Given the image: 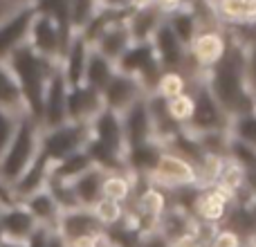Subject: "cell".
Listing matches in <instances>:
<instances>
[{"instance_id": "1", "label": "cell", "mask_w": 256, "mask_h": 247, "mask_svg": "<svg viewBox=\"0 0 256 247\" xmlns=\"http://www.w3.org/2000/svg\"><path fill=\"white\" fill-rule=\"evenodd\" d=\"M202 81L227 120L254 110V97L248 86V40L227 36L225 54L212 70L202 72Z\"/></svg>"}, {"instance_id": "2", "label": "cell", "mask_w": 256, "mask_h": 247, "mask_svg": "<svg viewBox=\"0 0 256 247\" xmlns=\"http://www.w3.org/2000/svg\"><path fill=\"white\" fill-rule=\"evenodd\" d=\"M7 66L18 81V88H20L27 115L40 124L43 94H45V88H48L50 79H52V74L56 72L58 63L48 61V58L38 56L30 45H22V48H18L16 52L9 56Z\"/></svg>"}, {"instance_id": "3", "label": "cell", "mask_w": 256, "mask_h": 247, "mask_svg": "<svg viewBox=\"0 0 256 247\" xmlns=\"http://www.w3.org/2000/svg\"><path fill=\"white\" fill-rule=\"evenodd\" d=\"M40 135H43V126L36 120H32L30 115H22L12 144L0 158V182L9 191L36 160L40 150Z\"/></svg>"}, {"instance_id": "4", "label": "cell", "mask_w": 256, "mask_h": 247, "mask_svg": "<svg viewBox=\"0 0 256 247\" xmlns=\"http://www.w3.org/2000/svg\"><path fill=\"white\" fill-rule=\"evenodd\" d=\"M189 88H191V94H194V115H191V122L182 128V132L196 137V135H204V132L227 130L230 120L220 110V106L214 102L212 92L207 90V86L202 81V74L191 76Z\"/></svg>"}, {"instance_id": "5", "label": "cell", "mask_w": 256, "mask_h": 247, "mask_svg": "<svg viewBox=\"0 0 256 247\" xmlns=\"http://www.w3.org/2000/svg\"><path fill=\"white\" fill-rule=\"evenodd\" d=\"M88 142H90L88 126L66 122L63 126L43 130V135H40V153L48 158L50 164H56L61 160L70 158V155L84 150Z\"/></svg>"}, {"instance_id": "6", "label": "cell", "mask_w": 256, "mask_h": 247, "mask_svg": "<svg viewBox=\"0 0 256 247\" xmlns=\"http://www.w3.org/2000/svg\"><path fill=\"white\" fill-rule=\"evenodd\" d=\"M146 182L160 186V189L166 191V194H173V191H180V189L198 186V173H196V166L189 160H184L182 155L164 148L158 166H155V171L150 173Z\"/></svg>"}, {"instance_id": "7", "label": "cell", "mask_w": 256, "mask_h": 247, "mask_svg": "<svg viewBox=\"0 0 256 247\" xmlns=\"http://www.w3.org/2000/svg\"><path fill=\"white\" fill-rule=\"evenodd\" d=\"M234 204H236L234 196L227 194L218 184H214L198 191V196L194 200V207H191V216L202 227L216 230V227H222V222L227 220Z\"/></svg>"}, {"instance_id": "8", "label": "cell", "mask_w": 256, "mask_h": 247, "mask_svg": "<svg viewBox=\"0 0 256 247\" xmlns=\"http://www.w3.org/2000/svg\"><path fill=\"white\" fill-rule=\"evenodd\" d=\"M117 72H124L130 74L140 81L146 88V92H153L155 84H158L160 74H162V68H160L155 52L150 48V43H140V45H130L126 50V54L115 63Z\"/></svg>"}, {"instance_id": "9", "label": "cell", "mask_w": 256, "mask_h": 247, "mask_svg": "<svg viewBox=\"0 0 256 247\" xmlns=\"http://www.w3.org/2000/svg\"><path fill=\"white\" fill-rule=\"evenodd\" d=\"M27 45H30L38 56L48 58V61H52V63H61L63 54H66V43H63V36H61V32H58L56 22L50 16L38 14V12H36L34 20H32Z\"/></svg>"}, {"instance_id": "10", "label": "cell", "mask_w": 256, "mask_h": 247, "mask_svg": "<svg viewBox=\"0 0 256 247\" xmlns=\"http://www.w3.org/2000/svg\"><path fill=\"white\" fill-rule=\"evenodd\" d=\"M227 50V34L222 30H200L196 38L191 40L189 50V63H194L196 74L212 70L218 61L222 58Z\"/></svg>"}, {"instance_id": "11", "label": "cell", "mask_w": 256, "mask_h": 247, "mask_svg": "<svg viewBox=\"0 0 256 247\" xmlns=\"http://www.w3.org/2000/svg\"><path fill=\"white\" fill-rule=\"evenodd\" d=\"M150 48H153L162 72H184L186 74L189 54H186L184 45L178 40V36L171 32V27L166 25V18H164V22L158 27V32L150 38Z\"/></svg>"}, {"instance_id": "12", "label": "cell", "mask_w": 256, "mask_h": 247, "mask_svg": "<svg viewBox=\"0 0 256 247\" xmlns=\"http://www.w3.org/2000/svg\"><path fill=\"white\" fill-rule=\"evenodd\" d=\"M146 88L130 74H124V72H115L108 86L102 90V99H104V108L115 115H124L128 108L137 102V99L146 97Z\"/></svg>"}, {"instance_id": "13", "label": "cell", "mask_w": 256, "mask_h": 247, "mask_svg": "<svg viewBox=\"0 0 256 247\" xmlns=\"http://www.w3.org/2000/svg\"><path fill=\"white\" fill-rule=\"evenodd\" d=\"M34 16H36L34 4H25L14 16H9L4 22H0V63H7L9 56L18 48L27 45Z\"/></svg>"}, {"instance_id": "14", "label": "cell", "mask_w": 256, "mask_h": 247, "mask_svg": "<svg viewBox=\"0 0 256 247\" xmlns=\"http://www.w3.org/2000/svg\"><path fill=\"white\" fill-rule=\"evenodd\" d=\"M120 120H122V130H124V140H126V150L132 148V146H140L155 140V124H153V117H150L146 97L137 99Z\"/></svg>"}, {"instance_id": "15", "label": "cell", "mask_w": 256, "mask_h": 247, "mask_svg": "<svg viewBox=\"0 0 256 247\" xmlns=\"http://www.w3.org/2000/svg\"><path fill=\"white\" fill-rule=\"evenodd\" d=\"M68 90L70 88H68L66 79H63L61 66H58L43 94V112H40V126H43V130L63 126L68 122V110H66Z\"/></svg>"}, {"instance_id": "16", "label": "cell", "mask_w": 256, "mask_h": 247, "mask_svg": "<svg viewBox=\"0 0 256 247\" xmlns=\"http://www.w3.org/2000/svg\"><path fill=\"white\" fill-rule=\"evenodd\" d=\"M56 234L63 236L68 245L74 243L81 238H94V236L104 234V227L99 225V220L94 218V214L90 209H70V212H63L58 218L56 225Z\"/></svg>"}, {"instance_id": "17", "label": "cell", "mask_w": 256, "mask_h": 247, "mask_svg": "<svg viewBox=\"0 0 256 247\" xmlns=\"http://www.w3.org/2000/svg\"><path fill=\"white\" fill-rule=\"evenodd\" d=\"M68 122L81 124V126H90V122L104 110V99L102 92L88 88V86H76V88L68 90Z\"/></svg>"}, {"instance_id": "18", "label": "cell", "mask_w": 256, "mask_h": 247, "mask_svg": "<svg viewBox=\"0 0 256 247\" xmlns=\"http://www.w3.org/2000/svg\"><path fill=\"white\" fill-rule=\"evenodd\" d=\"M130 45H132V40H130V34H128L126 14H124V16L112 18V20L104 27L102 34L94 38L92 50L102 54L104 58H108L110 63H117L126 54V50L130 48Z\"/></svg>"}, {"instance_id": "19", "label": "cell", "mask_w": 256, "mask_h": 247, "mask_svg": "<svg viewBox=\"0 0 256 247\" xmlns=\"http://www.w3.org/2000/svg\"><path fill=\"white\" fill-rule=\"evenodd\" d=\"M36 230H38V222L34 220V216L27 212L22 202L0 207V232H2V240L25 243Z\"/></svg>"}, {"instance_id": "20", "label": "cell", "mask_w": 256, "mask_h": 247, "mask_svg": "<svg viewBox=\"0 0 256 247\" xmlns=\"http://www.w3.org/2000/svg\"><path fill=\"white\" fill-rule=\"evenodd\" d=\"M88 130H90V140L99 142V144H104L106 148H110L112 153H117V155L124 158L126 140H124V130H122L120 115H115V112H110V110L104 108V110L90 122Z\"/></svg>"}, {"instance_id": "21", "label": "cell", "mask_w": 256, "mask_h": 247, "mask_svg": "<svg viewBox=\"0 0 256 247\" xmlns=\"http://www.w3.org/2000/svg\"><path fill=\"white\" fill-rule=\"evenodd\" d=\"M162 153H164V144L158 140L132 146V148H128L124 153V166L137 180H148V176L155 171Z\"/></svg>"}, {"instance_id": "22", "label": "cell", "mask_w": 256, "mask_h": 247, "mask_svg": "<svg viewBox=\"0 0 256 247\" xmlns=\"http://www.w3.org/2000/svg\"><path fill=\"white\" fill-rule=\"evenodd\" d=\"M90 45L86 43L81 36H74L68 45L66 54L61 58V72L63 79H66L68 88H76V86H84V74H86V66H88V56H90Z\"/></svg>"}, {"instance_id": "23", "label": "cell", "mask_w": 256, "mask_h": 247, "mask_svg": "<svg viewBox=\"0 0 256 247\" xmlns=\"http://www.w3.org/2000/svg\"><path fill=\"white\" fill-rule=\"evenodd\" d=\"M155 230H158L160 234L166 238V243L171 245V243H176V240L184 238V236H189V234H198V232L202 230V225H200L189 212L171 204V207L164 212V216L158 220Z\"/></svg>"}, {"instance_id": "24", "label": "cell", "mask_w": 256, "mask_h": 247, "mask_svg": "<svg viewBox=\"0 0 256 247\" xmlns=\"http://www.w3.org/2000/svg\"><path fill=\"white\" fill-rule=\"evenodd\" d=\"M164 14L160 12L155 4L144 9H135V12H128L126 14V27H128V34H130L132 45H140V43H150L153 34L158 32V27L164 22Z\"/></svg>"}, {"instance_id": "25", "label": "cell", "mask_w": 256, "mask_h": 247, "mask_svg": "<svg viewBox=\"0 0 256 247\" xmlns=\"http://www.w3.org/2000/svg\"><path fill=\"white\" fill-rule=\"evenodd\" d=\"M50 166H52V164H50L48 158H45V155L38 150V155H36V160L32 162V166L27 168V171L18 178L16 184L12 186L14 200H16V202H20V200H25L27 196H32V194H36V191L45 189V186H48V180H50Z\"/></svg>"}, {"instance_id": "26", "label": "cell", "mask_w": 256, "mask_h": 247, "mask_svg": "<svg viewBox=\"0 0 256 247\" xmlns=\"http://www.w3.org/2000/svg\"><path fill=\"white\" fill-rule=\"evenodd\" d=\"M104 178H106V171L92 166V168H88L86 173H81L76 180L70 182L72 194H74L76 204H79L81 209H92L94 204L104 198V194H102Z\"/></svg>"}, {"instance_id": "27", "label": "cell", "mask_w": 256, "mask_h": 247, "mask_svg": "<svg viewBox=\"0 0 256 247\" xmlns=\"http://www.w3.org/2000/svg\"><path fill=\"white\" fill-rule=\"evenodd\" d=\"M25 204V209L34 216V220L38 222V227H48V230H56L58 218H61V209H58L56 200L52 198L48 189H40L36 194L27 196L25 200H20Z\"/></svg>"}, {"instance_id": "28", "label": "cell", "mask_w": 256, "mask_h": 247, "mask_svg": "<svg viewBox=\"0 0 256 247\" xmlns=\"http://www.w3.org/2000/svg\"><path fill=\"white\" fill-rule=\"evenodd\" d=\"M137 184H140V180L135 176H130L128 171H112L106 173V178H104L102 194L104 198L115 200V202L128 207V202L132 200V196L137 191Z\"/></svg>"}, {"instance_id": "29", "label": "cell", "mask_w": 256, "mask_h": 247, "mask_svg": "<svg viewBox=\"0 0 256 247\" xmlns=\"http://www.w3.org/2000/svg\"><path fill=\"white\" fill-rule=\"evenodd\" d=\"M0 108L14 112V115H18V117L27 115V108H25V102H22L18 81H16V76H14V72L9 70L7 63H0Z\"/></svg>"}, {"instance_id": "30", "label": "cell", "mask_w": 256, "mask_h": 247, "mask_svg": "<svg viewBox=\"0 0 256 247\" xmlns=\"http://www.w3.org/2000/svg\"><path fill=\"white\" fill-rule=\"evenodd\" d=\"M115 72H117L115 63H110L108 58H104L99 52L90 50L88 66H86V74H84V86H88V88L102 92V90L108 86V81L115 76Z\"/></svg>"}, {"instance_id": "31", "label": "cell", "mask_w": 256, "mask_h": 247, "mask_svg": "<svg viewBox=\"0 0 256 247\" xmlns=\"http://www.w3.org/2000/svg\"><path fill=\"white\" fill-rule=\"evenodd\" d=\"M92 166L94 164H92V160H90V155L86 153V150H79V153H74V155H70V158L61 160V162L52 164V166H50V178L70 184L72 180H76L81 173H86Z\"/></svg>"}, {"instance_id": "32", "label": "cell", "mask_w": 256, "mask_h": 247, "mask_svg": "<svg viewBox=\"0 0 256 247\" xmlns=\"http://www.w3.org/2000/svg\"><path fill=\"white\" fill-rule=\"evenodd\" d=\"M102 12L99 0H70V30L72 36H81L84 30Z\"/></svg>"}, {"instance_id": "33", "label": "cell", "mask_w": 256, "mask_h": 247, "mask_svg": "<svg viewBox=\"0 0 256 247\" xmlns=\"http://www.w3.org/2000/svg\"><path fill=\"white\" fill-rule=\"evenodd\" d=\"M166 25L171 27V32L178 36V40H180L186 50H189L191 40L196 38V34L200 32V27H198V22H196L194 14H191L184 4H182V9H178L176 14L166 16Z\"/></svg>"}, {"instance_id": "34", "label": "cell", "mask_w": 256, "mask_h": 247, "mask_svg": "<svg viewBox=\"0 0 256 247\" xmlns=\"http://www.w3.org/2000/svg\"><path fill=\"white\" fill-rule=\"evenodd\" d=\"M189 86H191V76L184 74V72H162L153 88V94H158L160 99L168 102V99L186 92Z\"/></svg>"}, {"instance_id": "35", "label": "cell", "mask_w": 256, "mask_h": 247, "mask_svg": "<svg viewBox=\"0 0 256 247\" xmlns=\"http://www.w3.org/2000/svg\"><path fill=\"white\" fill-rule=\"evenodd\" d=\"M164 106H166V117L171 120V124L182 130L191 122V115H194V94H191V88L186 92L164 102Z\"/></svg>"}, {"instance_id": "36", "label": "cell", "mask_w": 256, "mask_h": 247, "mask_svg": "<svg viewBox=\"0 0 256 247\" xmlns=\"http://www.w3.org/2000/svg\"><path fill=\"white\" fill-rule=\"evenodd\" d=\"M90 212L94 214V218L99 220V225L106 230H112V227L122 225L126 218V204H120L115 200H108V198H102L97 204H94Z\"/></svg>"}, {"instance_id": "37", "label": "cell", "mask_w": 256, "mask_h": 247, "mask_svg": "<svg viewBox=\"0 0 256 247\" xmlns=\"http://www.w3.org/2000/svg\"><path fill=\"white\" fill-rule=\"evenodd\" d=\"M227 135L256 148V110L243 112L227 124Z\"/></svg>"}, {"instance_id": "38", "label": "cell", "mask_w": 256, "mask_h": 247, "mask_svg": "<svg viewBox=\"0 0 256 247\" xmlns=\"http://www.w3.org/2000/svg\"><path fill=\"white\" fill-rule=\"evenodd\" d=\"M227 160L238 164L243 171H256V148L234 140V137L227 140Z\"/></svg>"}, {"instance_id": "39", "label": "cell", "mask_w": 256, "mask_h": 247, "mask_svg": "<svg viewBox=\"0 0 256 247\" xmlns=\"http://www.w3.org/2000/svg\"><path fill=\"white\" fill-rule=\"evenodd\" d=\"M216 184L220 186V189H225L227 194H232L234 198H238V196L243 194V168L225 158V164H222V168H220V176H218Z\"/></svg>"}, {"instance_id": "40", "label": "cell", "mask_w": 256, "mask_h": 247, "mask_svg": "<svg viewBox=\"0 0 256 247\" xmlns=\"http://www.w3.org/2000/svg\"><path fill=\"white\" fill-rule=\"evenodd\" d=\"M18 122H20V117L18 115H14V112L2 110V108H0V158L4 155L7 146L12 144L14 135H16Z\"/></svg>"}, {"instance_id": "41", "label": "cell", "mask_w": 256, "mask_h": 247, "mask_svg": "<svg viewBox=\"0 0 256 247\" xmlns=\"http://www.w3.org/2000/svg\"><path fill=\"white\" fill-rule=\"evenodd\" d=\"M135 247H171V245L166 243V238H164L158 230H150V232H144V234L140 236V240H137Z\"/></svg>"}, {"instance_id": "42", "label": "cell", "mask_w": 256, "mask_h": 247, "mask_svg": "<svg viewBox=\"0 0 256 247\" xmlns=\"http://www.w3.org/2000/svg\"><path fill=\"white\" fill-rule=\"evenodd\" d=\"M50 234H52V230H48V227H38V230H36L22 245L25 247H45L48 240H50Z\"/></svg>"}, {"instance_id": "43", "label": "cell", "mask_w": 256, "mask_h": 247, "mask_svg": "<svg viewBox=\"0 0 256 247\" xmlns=\"http://www.w3.org/2000/svg\"><path fill=\"white\" fill-rule=\"evenodd\" d=\"M102 9L112 14H128L130 12V0H99Z\"/></svg>"}, {"instance_id": "44", "label": "cell", "mask_w": 256, "mask_h": 247, "mask_svg": "<svg viewBox=\"0 0 256 247\" xmlns=\"http://www.w3.org/2000/svg\"><path fill=\"white\" fill-rule=\"evenodd\" d=\"M22 7H25V4L18 2V0H0V22H4L9 16H14V14Z\"/></svg>"}, {"instance_id": "45", "label": "cell", "mask_w": 256, "mask_h": 247, "mask_svg": "<svg viewBox=\"0 0 256 247\" xmlns=\"http://www.w3.org/2000/svg\"><path fill=\"white\" fill-rule=\"evenodd\" d=\"M153 4L164 14V16H171V14H176L178 9H182L184 0H153Z\"/></svg>"}, {"instance_id": "46", "label": "cell", "mask_w": 256, "mask_h": 247, "mask_svg": "<svg viewBox=\"0 0 256 247\" xmlns=\"http://www.w3.org/2000/svg\"><path fill=\"white\" fill-rule=\"evenodd\" d=\"M243 194L256 198V171H243Z\"/></svg>"}, {"instance_id": "47", "label": "cell", "mask_w": 256, "mask_h": 247, "mask_svg": "<svg viewBox=\"0 0 256 247\" xmlns=\"http://www.w3.org/2000/svg\"><path fill=\"white\" fill-rule=\"evenodd\" d=\"M14 202H16V200H14L12 191H9L7 186L0 182V204H2V207H7V204H14Z\"/></svg>"}, {"instance_id": "48", "label": "cell", "mask_w": 256, "mask_h": 247, "mask_svg": "<svg viewBox=\"0 0 256 247\" xmlns=\"http://www.w3.org/2000/svg\"><path fill=\"white\" fill-rule=\"evenodd\" d=\"M45 247H70L66 243V240H63V236L61 234H56V232H52V234H50V240H48V245Z\"/></svg>"}, {"instance_id": "49", "label": "cell", "mask_w": 256, "mask_h": 247, "mask_svg": "<svg viewBox=\"0 0 256 247\" xmlns=\"http://www.w3.org/2000/svg\"><path fill=\"white\" fill-rule=\"evenodd\" d=\"M150 4H153V0H130V12H135V9L150 7Z\"/></svg>"}, {"instance_id": "50", "label": "cell", "mask_w": 256, "mask_h": 247, "mask_svg": "<svg viewBox=\"0 0 256 247\" xmlns=\"http://www.w3.org/2000/svg\"><path fill=\"white\" fill-rule=\"evenodd\" d=\"M243 204H245V209H248L250 216H252L254 220H256V198H248Z\"/></svg>"}, {"instance_id": "51", "label": "cell", "mask_w": 256, "mask_h": 247, "mask_svg": "<svg viewBox=\"0 0 256 247\" xmlns=\"http://www.w3.org/2000/svg\"><path fill=\"white\" fill-rule=\"evenodd\" d=\"M0 247H25V245H22V243H14V240H2Z\"/></svg>"}, {"instance_id": "52", "label": "cell", "mask_w": 256, "mask_h": 247, "mask_svg": "<svg viewBox=\"0 0 256 247\" xmlns=\"http://www.w3.org/2000/svg\"><path fill=\"white\" fill-rule=\"evenodd\" d=\"M18 2H22V4H32L34 0H18Z\"/></svg>"}, {"instance_id": "53", "label": "cell", "mask_w": 256, "mask_h": 247, "mask_svg": "<svg viewBox=\"0 0 256 247\" xmlns=\"http://www.w3.org/2000/svg\"><path fill=\"white\" fill-rule=\"evenodd\" d=\"M102 247H112V245H108V240H106V236H104V243H102Z\"/></svg>"}, {"instance_id": "54", "label": "cell", "mask_w": 256, "mask_h": 247, "mask_svg": "<svg viewBox=\"0 0 256 247\" xmlns=\"http://www.w3.org/2000/svg\"><path fill=\"white\" fill-rule=\"evenodd\" d=\"M254 110H256V102H254Z\"/></svg>"}, {"instance_id": "55", "label": "cell", "mask_w": 256, "mask_h": 247, "mask_svg": "<svg viewBox=\"0 0 256 247\" xmlns=\"http://www.w3.org/2000/svg\"><path fill=\"white\" fill-rule=\"evenodd\" d=\"M214 2H216V0H214Z\"/></svg>"}, {"instance_id": "56", "label": "cell", "mask_w": 256, "mask_h": 247, "mask_svg": "<svg viewBox=\"0 0 256 247\" xmlns=\"http://www.w3.org/2000/svg\"><path fill=\"white\" fill-rule=\"evenodd\" d=\"M0 207H2V204H0Z\"/></svg>"}]
</instances>
